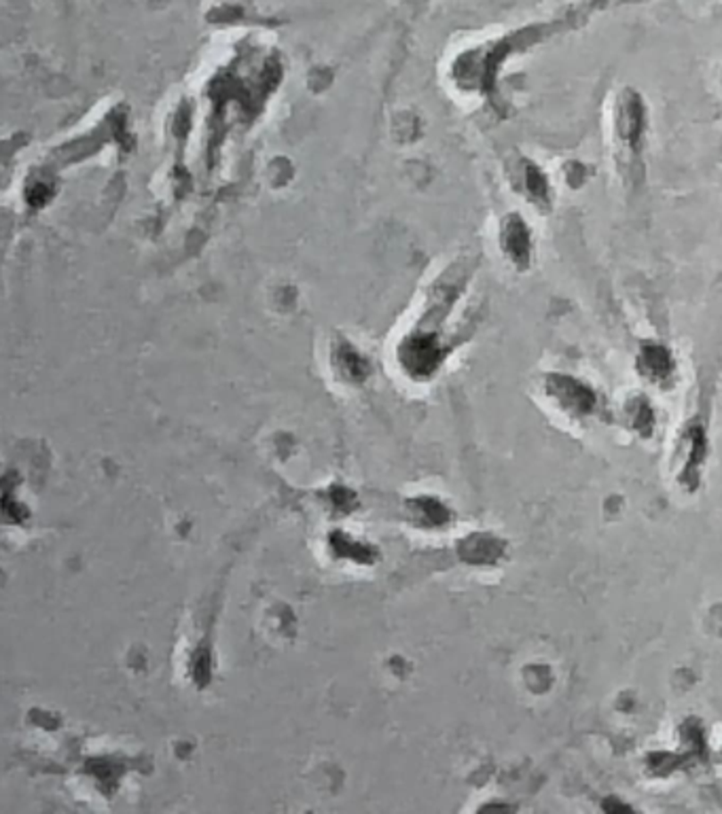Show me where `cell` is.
I'll list each match as a JSON object with an SVG mask.
<instances>
[{
  "label": "cell",
  "instance_id": "obj_1",
  "mask_svg": "<svg viewBox=\"0 0 722 814\" xmlns=\"http://www.w3.org/2000/svg\"><path fill=\"white\" fill-rule=\"evenodd\" d=\"M436 361H439V350H436V346L428 337L411 339V342L407 344L405 367H409V371L428 373L435 370Z\"/></svg>",
  "mask_w": 722,
  "mask_h": 814
},
{
  "label": "cell",
  "instance_id": "obj_2",
  "mask_svg": "<svg viewBox=\"0 0 722 814\" xmlns=\"http://www.w3.org/2000/svg\"><path fill=\"white\" fill-rule=\"evenodd\" d=\"M504 246L517 263H527V259H530V234H527L526 225L521 223L519 217L510 219L507 228H504Z\"/></svg>",
  "mask_w": 722,
  "mask_h": 814
},
{
  "label": "cell",
  "instance_id": "obj_3",
  "mask_svg": "<svg viewBox=\"0 0 722 814\" xmlns=\"http://www.w3.org/2000/svg\"><path fill=\"white\" fill-rule=\"evenodd\" d=\"M642 128V106L638 98L625 102L621 115H618V129L623 132V138H638Z\"/></svg>",
  "mask_w": 722,
  "mask_h": 814
},
{
  "label": "cell",
  "instance_id": "obj_4",
  "mask_svg": "<svg viewBox=\"0 0 722 814\" xmlns=\"http://www.w3.org/2000/svg\"><path fill=\"white\" fill-rule=\"evenodd\" d=\"M644 361L648 363V370L663 376L669 370V356L661 348H648L644 353Z\"/></svg>",
  "mask_w": 722,
  "mask_h": 814
},
{
  "label": "cell",
  "instance_id": "obj_5",
  "mask_svg": "<svg viewBox=\"0 0 722 814\" xmlns=\"http://www.w3.org/2000/svg\"><path fill=\"white\" fill-rule=\"evenodd\" d=\"M527 187H530L534 195L544 197V194H547V183H544L543 174L536 168H527Z\"/></svg>",
  "mask_w": 722,
  "mask_h": 814
}]
</instances>
